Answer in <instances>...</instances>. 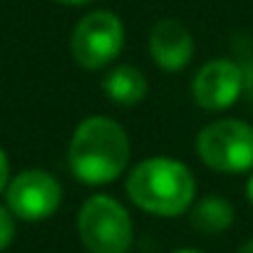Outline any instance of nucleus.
<instances>
[{
	"instance_id": "obj_11",
	"label": "nucleus",
	"mask_w": 253,
	"mask_h": 253,
	"mask_svg": "<svg viewBox=\"0 0 253 253\" xmlns=\"http://www.w3.org/2000/svg\"><path fill=\"white\" fill-rule=\"evenodd\" d=\"M15 238V216L8 206L0 204V251H5Z\"/></svg>"
},
{
	"instance_id": "obj_2",
	"label": "nucleus",
	"mask_w": 253,
	"mask_h": 253,
	"mask_svg": "<svg viewBox=\"0 0 253 253\" xmlns=\"http://www.w3.org/2000/svg\"><path fill=\"white\" fill-rule=\"evenodd\" d=\"M126 196L154 216H181L191 209L196 181L189 167L171 157H147L126 174Z\"/></svg>"
},
{
	"instance_id": "obj_7",
	"label": "nucleus",
	"mask_w": 253,
	"mask_h": 253,
	"mask_svg": "<svg viewBox=\"0 0 253 253\" xmlns=\"http://www.w3.org/2000/svg\"><path fill=\"white\" fill-rule=\"evenodd\" d=\"M191 92L201 109L209 112L228 109L231 104L238 102L243 92V70L238 67V62L228 57L211 60L196 72Z\"/></svg>"
},
{
	"instance_id": "obj_10",
	"label": "nucleus",
	"mask_w": 253,
	"mask_h": 253,
	"mask_svg": "<svg viewBox=\"0 0 253 253\" xmlns=\"http://www.w3.org/2000/svg\"><path fill=\"white\" fill-rule=\"evenodd\" d=\"M233 218H236V211H233L231 201L223 199V196H218V194L204 196L196 204H191V209H189L191 226L199 233H204V236L223 233L226 228H231Z\"/></svg>"
},
{
	"instance_id": "obj_8",
	"label": "nucleus",
	"mask_w": 253,
	"mask_h": 253,
	"mask_svg": "<svg viewBox=\"0 0 253 253\" xmlns=\"http://www.w3.org/2000/svg\"><path fill=\"white\" fill-rule=\"evenodd\" d=\"M194 35L176 18H162L149 33V55L164 72L184 70L194 57Z\"/></svg>"
},
{
	"instance_id": "obj_1",
	"label": "nucleus",
	"mask_w": 253,
	"mask_h": 253,
	"mask_svg": "<svg viewBox=\"0 0 253 253\" xmlns=\"http://www.w3.org/2000/svg\"><path fill=\"white\" fill-rule=\"evenodd\" d=\"M129 137L107 114H92L77 124L67 147V164L77 181L104 186L119 179L129 164Z\"/></svg>"
},
{
	"instance_id": "obj_5",
	"label": "nucleus",
	"mask_w": 253,
	"mask_h": 253,
	"mask_svg": "<svg viewBox=\"0 0 253 253\" xmlns=\"http://www.w3.org/2000/svg\"><path fill=\"white\" fill-rule=\"evenodd\" d=\"M124 47V25L112 10L87 13L72 30L70 55L84 70H102L119 57Z\"/></svg>"
},
{
	"instance_id": "obj_4",
	"label": "nucleus",
	"mask_w": 253,
	"mask_h": 253,
	"mask_svg": "<svg viewBox=\"0 0 253 253\" xmlns=\"http://www.w3.org/2000/svg\"><path fill=\"white\" fill-rule=\"evenodd\" d=\"M199 159L221 174L253 171V124L243 119H216L196 137Z\"/></svg>"
},
{
	"instance_id": "obj_12",
	"label": "nucleus",
	"mask_w": 253,
	"mask_h": 253,
	"mask_svg": "<svg viewBox=\"0 0 253 253\" xmlns=\"http://www.w3.org/2000/svg\"><path fill=\"white\" fill-rule=\"evenodd\" d=\"M8 181H10V162H8V154H5V149L0 147V194L5 191Z\"/></svg>"
},
{
	"instance_id": "obj_15",
	"label": "nucleus",
	"mask_w": 253,
	"mask_h": 253,
	"mask_svg": "<svg viewBox=\"0 0 253 253\" xmlns=\"http://www.w3.org/2000/svg\"><path fill=\"white\" fill-rule=\"evenodd\" d=\"M236 253H253V238H248L246 243H241V246L236 248Z\"/></svg>"
},
{
	"instance_id": "obj_6",
	"label": "nucleus",
	"mask_w": 253,
	"mask_h": 253,
	"mask_svg": "<svg viewBox=\"0 0 253 253\" xmlns=\"http://www.w3.org/2000/svg\"><path fill=\"white\" fill-rule=\"evenodd\" d=\"M62 204L60 181L45 169H25L5 186V206L15 218L38 223L50 218Z\"/></svg>"
},
{
	"instance_id": "obj_16",
	"label": "nucleus",
	"mask_w": 253,
	"mask_h": 253,
	"mask_svg": "<svg viewBox=\"0 0 253 253\" xmlns=\"http://www.w3.org/2000/svg\"><path fill=\"white\" fill-rule=\"evenodd\" d=\"M171 253H201V251H194V248H179V251H171Z\"/></svg>"
},
{
	"instance_id": "obj_13",
	"label": "nucleus",
	"mask_w": 253,
	"mask_h": 253,
	"mask_svg": "<svg viewBox=\"0 0 253 253\" xmlns=\"http://www.w3.org/2000/svg\"><path fill=\"white\" fill-rule=\"evenodd\" d=\"M246 199H248V204L253 206V171H251V176H248V181H246Z\"/></svg>"
},
{
	"instance_id": "obj_14",
	"label": "nucleus",
	"mask_w": 253,
	"mask_h": 253,
	"mask_svg": "<svg viewBox=\"0 0 253 253\" xmlns=\"http://www.w3.org/2000/svg\"><path fill=\"white\" fill-rule=\"evenodd\" d=\"M55 3H62V5H72V8H80V5H87L92 0H55Z\"/></svg>"
},
{
	"instance_id": "obj_9",
	"label": "nucleus",
	"mask_w": 253,
	"mask_h": 253,
	"mask_svg": "<svg viewBox=\"0 0 253 253\" xmlns=\"http://www.w3.org/2000/svg\"><path fill=\"white\" fill-rule=\"evenodd\" d=\"M102 89H104L107 99L119 107H137L149 94V80L134 65H117L107 72Z\"/></svg>"
},
{
	"instance_id": "obj_3",
	"label": "nucleus",
	"mask_w": 253,
	"mask_h": 253,
	"mask_svg": "<svg viewBox=\"0 0 253 253\" xmlns=\"http://www.w3.org/2000/svg\"><path fill=\"white\" fill-rule=\"evenodd\" d=\"M77 233L89 253H126L132 248L134 226L114 196L94 194L77 213Z\"/></svg>"
}]
</instances>
